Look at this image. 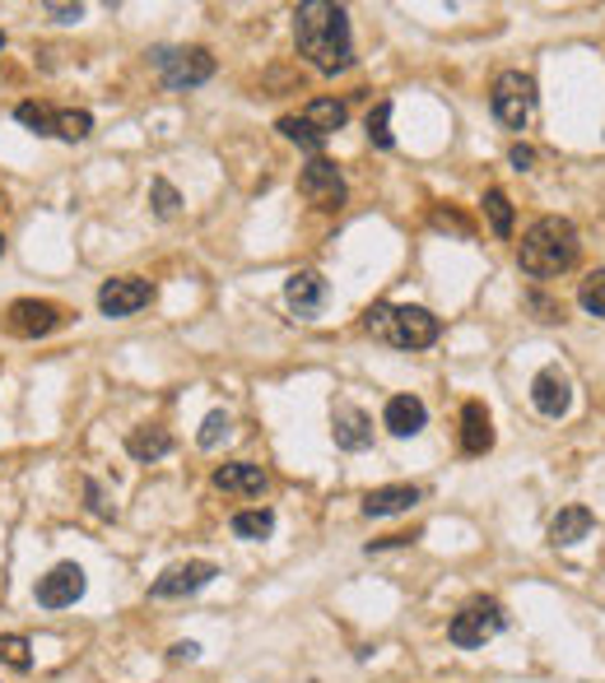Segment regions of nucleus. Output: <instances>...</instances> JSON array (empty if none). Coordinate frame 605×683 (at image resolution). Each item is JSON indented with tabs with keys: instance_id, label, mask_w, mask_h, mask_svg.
<instances>
[{
	"instance_id": "f257e3e1",
	"label": "nucleus",
	"mask_w": 605,
	"mask_h": 683,
	"mask_svg": "<svg viewBox=\"0 0 605 683\" xmlns=\"http://www.w3.org/2000/svg\"><path fill=\"white\" fill-rule=\"evenodd\" d=\"M293 42H299V57L322 75H340V70L354 65L350 14L331 0H303L293 10Z\"/></svg>"
},
{
	"instance_id": "f03ea898",
	"label": "nucleus",
	"mask_w": 605,
	"mask_h": 683,
	"mask_svg": "<svg viewBox=\"0 0 605 683\" xmlns=\"http://www.w3.org/2000/svg\"><path fill=\"white\" fill-rule=\"evenodd\" d=\"M578 228L559 219V215H545L535 219L527 233H522V247H517V266H522L531 279H555L564 270L578 266Z\"/></svg>"
},
{
	"instance_id": "7ed1b4c3",
	"label": "nucleus",
	"mask_w": 605,
	"mask_h": 683,
	"mask_svg": "<svg viewBox=\"0 0 605 683\" xmlns=\"http://www.w3.org/2000/svg\"><path fill=\"white\" fill-rule=\"evenodd\" d=\"M363 330L377 340H387L396 349H428L443 336V321L434 317L428 307H391V303H377L363 312Z\"/></svg>"
},
{
	"instance_id": "20e7f679",
	"label": "nucleus",
	"mask_w": 605,
	"mask_h": 683,
	"mask_svg": "<svg viewBox=\"0 0 605 683\" xmlns=\"http://www.w3.org/2000/svg\"><path fill=\"white\" fill-rule=\"evenodd\" d=\"M154 70L164 75L168 89H201L215 75V57L205 47H159L154 51Z\"/></svg>"
},
{
	"instance_id": "39448f33",
	"label": "nucleus",
	"mask_w": 605,
	"mask_h": 683,
	"mask_svg": "<svg viewBox=\"0 0 605 683\" xmlns=\"http://www.w3.org/2000/svg\"><path fill=\"white\" fill-rule=\"evenodd\" d=\"M504 623H508V614H504V605L498 600H471V605H461L457 614H452V627H447V637H452V646H484L489 637H498L504 633Z\"/></svg>"
},
{
	"instance_id": "423d86ee",
	"label": "nucleus",
	"mask_w": 605,
	"mask_h": 683,
	"mask_svg": "<svg viewBox=\"0 0 605 683\" xmlns=\"http://www.w3.org/2000/svg\"><path fill=\"white\" fill-rule=\"evenodd\" d=\"M489 108L508 131H522L531 121V112H535V80L522 75V70H504V75L494 80Z\"/></svg>"
},
{
	"instance_id": "0eeeda50",
	"label": "nucleus",
	"mask_w": 605,
	"mask_h": 683,
	"mask_svg": "<svg viewBox=\"0 0 605 683\" xmlns=\"http://www.w3.org/2000/svg\"><path fill=\"white\" fill-rule=\"evenodd\" d=\"M61 326H65V312L57 303H47V297H20V303H10V312H5V330L14 340H43Z\"/></svg>"
},
{
	"instance_id": "6e6552de",
	"label": "nucleus",
	"mask_w": 605,
	"mask_h": 683,
	"mask_svg": "<svg viewBox=\"0 0 605 683\" xmlns=\"http://www.w3.org/2000/svg\"><path fill=\"white\" fill-rule=\"evenodd\" d=\"M219 576L215 563H205V558H192V563H172L159 582L149 586V600H186V595L205 590Z\"/></svg>"
},
{
	"instance_id": "1a4fd4ad",
	"label": "nucleus",
	"mask_w": 605,
	"mask_h": 683,
	"mask_svg": "<svg viewBox=\"0 0 605 683\" xmlns=\"http://www.w3.org/2000/svg\"><path fill=\"white\" fill-rule=\"evenodd\" d=\"M299 196L317 209H340L344 205V178L331 159H313L299 172Z\"/></svg>"
},
{
	"instance_id": "9d476101",
	"label": "nucleus",
	"mask_w": 605,
	"mask_h": 683,
	"mask_svg": "<svg viewBox=\"0 0 605 683\" xmlns=\"http://www.w3.org/2000/svg\"><path fill=\"white\" fill-rule=\"evenodd\" d=\"M149 297H154L149 279L121 275V279H108V284L98 289V312L102 317H135L141 307H149Z\"/></svg>"
},
{
	"instance_id": "9b49d317",
	"label": "nucleus",
	"mask_w": 605,
	"mask_h": 683,
	"mask_svg": "<svg viewBox=\"0 0 605 683\" xmlns=\"http://www.w3.org/2000/svg\"><path fill=\"white\" fill-rule=\"evenodd\" d=\"M33 595H38L43 609H65V605H75L80 595H84V568H80V563H57L47 576H38Z\"/></svg>"
},
{
	"instance_id": "f8f14e48",
	"label": "nucleus",
	"mask_w": 605,
	"mask_h": 683,
	"mask_svg": "<svg viewBox=\"0 0 605 683\" xmlns=\"http://www.w3.org/2000/svg\"><path fill=\"white\" fill-rule=\"evenodd\" d=\"M531 405L545 418H564L568 410H573V381H568V373H559V367H541L535 381H531Z\"/></svg>"
},
{
	"instance_id": "ddd939ff",
	"label": "nucleus",
	"mask_w": 605,
	"mask_h": 683,
	"mask_svg": "<svg viewBox=\"0 0 605 683\" xmlns=\"http://www.w3.org/2000/svg\"><path fill=\"white\" fill-rule=\"evenodd\" d=\"M326 297H331V289H326V279L317 270H299V275H289L285 279V303L293 317H317V312L326 307Z\"/></svg>"
},
{
	"instance_id": "4468645a",
	"label": "nucleus",
	"mask_w": 605,
	"mask_h": 683,
	"mask_svg": "<svg viewBox=\"0 0 605 683\" xmlns=\"http://www.w3.org/2000/svg\"><path fill=\"white\" fill-rule=\"evenodd\" d=\"M331 437H336L340 451H368L373 447V418L359 405H350V400H340L331 410Z\"/></svg>"
},
{
	"instance_id": "2eb2a0df",
	"label": "nucleus",
	"mask_w": 605,
	"mask_h": 683,
	"mask_svg": "<svg viewBox=\"0 0 605 683\" xmlns=\"http://www.w3.org/2000/svg\"><path fill=\"white\" fill-rule=\"evenodd\" d=\"M215 488L219 493H242V498H262L270 488V475L252 461H233V465H219L215 469Z\"/></svg>"
},
{
	"instance_id": "dca6fc26",
	"label": "nucleus",
	"mask_w": 605,
	"mask_h": 683,
	"mask_svg": "<svg viewBox=\"0 0 605 683\" xmlns=\"http://www.w3.org/2000/svg\"><path fill=\"white\" fill-rule=\"evenodd\" d=\"M383 424H387L391 437H414L428 424V410H424L420 395H391L387 410H383Z\"/></svg>"
},
{
	"instance_id": "f3484780",
	"label": "nucleus",
	"mask_w": 605,
	"mask_h": 683,
	"mask_svg": "<svg viewBox=\"0 0 605 683\" xmlns=\"http://www.w3.org/2000/svg\"><path fill=\"white\" fill-rule=\"evenodd\" d=\"M494 447V418L489 410L480 405V400H465V410H461V451L465 455H484Z\"/></svg>"
},
{
	"instance_id": "a211bd4d",
	"label": "nucleus",
	"mask_w": 605,
	"mask_h": 683,
	"mask_svg": "<svg viewBox=\"0 0 605 683\" xmlns=\"http://www.w3.org/2000/svg\"><path fill=\"white\" fill-rule=\"evenodd\" d=\"M414 502H420V488L414 484H387L363 498V516H396V512H410Z\"/></svg>"
},
{
	"instance_id": "6ab92c4d",
	"label": "nucleus",
	"mask_w": 605,
	"mask_h": 683,
	"mask_svg": "<svg viewBox=\"0 0 605 683\" xmlns=\"http://www.w3.org/2000/svg\"><path fill=\"white\" fill-rule=\"evenodd\" d=\"M299 121H303L307 131H317V135L326 139V135H336L344 121H350V108H344L340 98H313V102H307V108L299 112Z\"/></svg>"
},
{
	"instance_id": "aec40b11",
	"label": "nucleus",
	"mask_w": 605,
	"mask_h": 683,
	"mask_svg": "<svg viewBox=\"0 0 605 683\" xmlns=\"http://www.w3.org/2000/svg\"><path fill=\"white\" fill-rule=\"evenodd\" d=\"M592 525H596V516L586 512V507H564L555 516V525H549V545H559V549L578 545V539L592 535Z\"/></svg>"
},
{
	"instance_id": "412c9836",
	"label": "nucleus",
	"mask_w": 605,
	"mask_h": 683,
	"mask_svg": "<svg viewBox=\"0 0 605 683\" xmlns=\"http://www.w3.org/2000/svg\"><path fill=\"white\" fill-rule=\"evenodd\" d=\"M126 451L135 455V461H159V455H168L172 451V432L168 428H135L131 437H126Z\"/></svg>"
},
{
	"instance_id": "4be33fe9",
	"label": "nucleus",
	"mask_w": 605,
	"mask_h": 683,
	"mask_svg": "<svg viewBox=\"0 0 605 683\" xmlns=\"http://www.w3.org/2000/svg\"><path fill=\"white\" fill-rule=\"evenodd\" d=\"M229 525H233V535H238V539H252V545H256V539H270V530H275V512H270V507H252V512H238Z\"/></svg>"
},
{
	"instance_id": "5701e85b",
	"label": "nucleus",
	"mask_w": 605,
	"mask_h": 683,
	"mask_svg": "<svg viewBox=\"0 0 605 683\" xmlns=\"http://www.w3.org/2000/svg\"><path fill=\"white\" fill-rule=\"evenodd\" d=\"M14 117H20V126H28L33 135H57V112H51L47 102H20Z\"/></svg>"
},
{
	"instance_id": "b1692460",
	"label": "nucleus",
	"mask_w": 605,
	"mask_h": 683,
	"mask_svg": "<svg viewBox=\"0 0 605 683\" xmlns=\"http://www.w3.org/2000/svg\"><path fill=\"white\" fill-rule=\"evenodd\" d=\"M0 664H10V670L28 674V670H33V651H28V637H20V633H0Z\"/></svg>"
},
{
	"instance_id": "393cba45",
	"label": "nucleus",
	"mask_w": 605,
	"mask_h": 683,
	"mask_svg": "<svg viewBox=\"0 0 605 683\" xmlns=\"http://www.w3.org/2000/svg\"><path fill=\"white\" fill-rule=\"evenodd\" d=\"M484 215H489V228L498 237H508L512 233V205H508V196L498 186H489L484 191Z\"/></svg>"
},
{
	"instance_id": "a878e982",
	"label": "nucleus",
	"mask_w": 605,
	"mask_h": 683,
	"mask_svg": "<svg viewBox=\"0 0 605 683\" xmlns=\"http://www.w3.org/2000/svg\"><path fill=\"white\" fill-rule=\"evenodd\" d=\"M275 131H280L285 139H293V145H303L307 154H313V159H322L326 139H322L317 131H307V126H303V121H299V117H280V126H275Z\"/></svg>"
},
{
	"instance_id": "bb28decb",
	"label": "nucleus",
	"mask_w": 605,
	"mask_h": 683,
	"mask_svg": "<svg viewBox=\"0 0 605 683\" xmlns=\"http://www.w3.org/2000/svg\"><path fill=\"white\" fill-rule=\"evenodd\" d=\"M363 126H368L373 149H391V145H396V135H391V102H387V98L368 112V121H363Z\"/></svg>"
},
{
	"instance_id": "cd10ccee",
	"label": "nucleus",
	"mask_w": 605,
	"mask_h": 683,
	"mask_svg": "<svg viewBox=\"0 0 605 683\" xmlns=\"http://www.w3.org/2000/svg\"><path fill=\"white\" fill-rule=\"evenodd\" d=\"M57 135L61 139H89L94 135V117L84 108H65V112H57Z\"/></svg>"
},
{
	"instance_id": "c85d7f7f",
	"label": "nucleus",
	"mask_w": 605,
	"mask_h": 683,
	"mask_svg": "<svg viewBox=\"0 0 605 683\" xmlns=\"http://www.w3.org/2000/svg\"><path fill=\"white\" fill-rule=\"evenodd\" d=\"M229 432H233V418L223 414V410H210V414L201 418V432H196V442H201L205 451H210V447H219Z\"/></svg>"
},
{
	"instance_id": "c756f323",
	"label": "nucleus",
	"mask_w": 605,
	"mask_h": 683,
	"mask_svg": "<svg viewBox=\"0 0 605 683\" xmlns=\"http://www.w3.org/2000/svg\"><path fill=\"white\" fill-rule=\"evenodd\" d=\"M578 303L592 312V317H601L605 321V270H592L582 279V289H578Z\"/></svg>"
},
{
	"instance_id": "7c9ffc66",
	"label": "nucleus",
	"mask_w": 605,
	"mask_h": 683,
	"mask_svg": "<svg viewBox=\"0 0 605 683\" xmlns=\"http://www.w3.org/2000/svg\"><path fill=\"white\" fill-rule=\"evenodd\" d=\"M149 200H154V215L159 219H172L182 209V196H178V186L172 182H164V178H154V186H149Z\"/></svg>"
},
{
	"instance_id": "2f4dec72",
	"label": "nucleus",
	"mask_w": 605,
	"mask_h": 683,
	"mask_svg": "<svg viewBox=\"0 0 605 683\" xmlns=\"http://www.w3.org/2000/svg\"><path fill=\"white\" fill-rule=\"evenodd\" d=\"M84 493H89V512H98V516H112V507L102 502V488H98V484H84Z\"/></svg>"
},
{
	"instance_id": "473e14b6",
	"label": "nucleus",
	"mask_w": 605,
	"mask_h": 683,
	"mask_svg": "<svg viewBox=\"0 0 605 683\" xmlns=\"http://www.w3.org/2000/svg\"><path fill=\"white\" fill-rule=\"evenodd\" d=\"M508 159H512V168H522V172H527V168L535 163V149H527V145H512V149H508Z\"/></svg>"
},
{
	"instance_id": "72a5a7b5",
	"label": "nucleus",
	"mask_w": 605,
	"mask_h": 683,
	"mask_svg": "<svg viewBox=\"0 0 605 683\" xmlns=\"http://www.w3.org/2000/svg\"><path fill=\"white\" fill-rule=\"evenodd\" d=\"M47 14H57V20H61V24H75V20H80V14H84V10H80V5H47Z\"/></svg>"
},
{
	"instance_id": "f704fd0d",
	"label": "nucleus",
	"mask_w": 605,
	"mask_h": 683,
	"mask_svg": "<svg viewBox=\"0 0 605 683\" xmlns=\"http://www.w3.org/2000/svg\"><path fill=\"white\" fill-rule=\"evenodd\" d=\"M196 656H201L196 642H178V646H172V660H196Z\"/></svg>"
},
{
	"instance_id": "c9c22d12",
	"label": "nucleus",
	"mask_w": 605,
	"mask_h": 683,
	"mask_svg": "<svg viewBox=\"0 0 605 683\" xmlns=\"http://www.w3.org/2000/svg\"><path fill=\"white\" fill-rule=\"evenodd\" d=\"M434 223H438V228H457V233H471V223L457 219V215H434Z\"/></svg>"
},
{
	"instance_id": "e433bc0d",
	"label": "nucleus",
	"mask_w": 605,
	"mask_h": 683,
	"mask_svg": "<svg viewBox=\"0 0 605 683\" xmlns=\"http://www.w3.org/2000/svg\"><path fill=\"white\" fill-rule=\"evenodd\" d=\"M0 252H5V237H0Z\"/></svg>"
},
{
	"instance_id": "4c0bfd02",
	"label": "nucleus",
	"mask_w": 605,
	"mask_h": 683,
	"mask_svg": "<svg viewBox=\"0 0 605 683\" xmlns=\"http://www.w3.org/2000/svg\"><path fill=\"white\" fill-rule=\"evenodd\" d=\"M0 47H5V33H0Z\"/></svg>"
}]
</instances>
